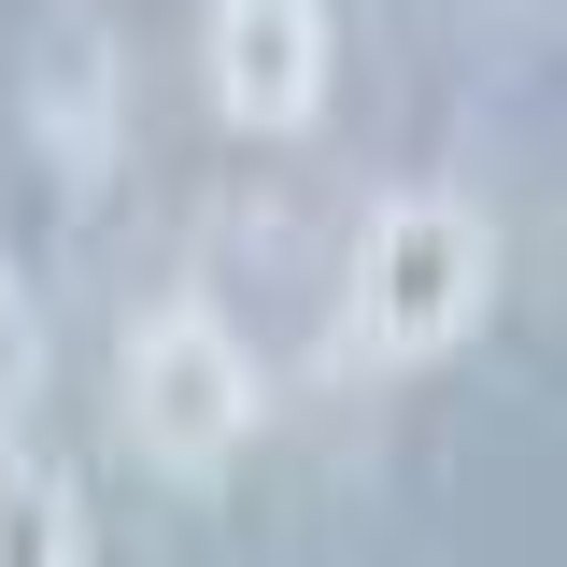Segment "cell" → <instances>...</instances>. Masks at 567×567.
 Segmentation results:
<instances>
[{
    "instance_id": "obj_3",
    "label": "cell",
    "mask_w": 567,
    "mask_h": 567,
    "mask_svg": "<svg viewBox=\"0 0 567 567\" xmlns=\"http://www.w3.org/2000/svg\"><path fill=\"white\" fill-rule=\"evenodd\" d=\"M213 114L227 128H312L327 114V0H213Z\"/></svg>"
},
{
    "instance_id": "obj_5",
    "label": "cell",
    "mask_w": 567,
    "mask_h": 567,
    "mask_svg": "<svg viewBox=\"0 0 567 567\" xmlns=\"http://www.w3.org/2000/svg\"><path fill=\"white\" fill-rule=\"evenodd\" d=\"M0 567H85V496H71V468L14 454V440H0Z\"/></svg>"
},
{
    "instance_id": "obj_6",
    "label": "cell",
    "mask_w": 567,
    "mask_h": 567,
    "mask_svg": "<svg viewBox=\"0 0 567 567\" xmlns=\"http://www.w3.org/2000/svg\"><path fill=\"white\" fill-rule=\"evenodd\" d=\"M29 383H43V312H29V284L0 270V440H14V412H29Z\"/></svg>"
},
{
    "instance_id": "obj_1",
    "label": "cell",
    "mask_w": 567,
    "mask_h": 567,
    "mask_svg": "<svg viewBox=\"0 0 567 567\" xmlns=\"http://www.w3.org/2000/svg\"><path fill=\"white\" fill-rule=\"evenodd\" d=\"M496 298V227L468 199H383L341 270V341L369 369H440Z\"/></svg>"
},
{
    "instance_id": "obj_4",
    "label": "cell",
    "mask_w": 567,
    "mask_h": 567,
    "mask_svg": "<svg viewBox=\"0 0 567 567\" xmlns=\"http://www.w3.org/2000/svg\"><path fill=\"white\" fill-rule=\"evenodd\" d=\"M29 128H43V156H58L71 185L114 171V43H100V29H58V43H43V71H29Z\"/></svg>"
},
{
    "instance_id": "obj_2",
    "label": "cell",
    "mask_w": 567,
    "mask_h": 567,
    "mask_svg": "<svg viewBox=\"0 0 567 567\" xmlns=\"http://www.w3.org/2000/svg\"><path fill=\"white\" fill-rule=\"evenodd\" d=\"M256 412H270V383H256V354H241L227 312L171 298V312H142V327H128V440H142V468L213 483V468L256 440Z\"/></svg>"
}]
</instances>
